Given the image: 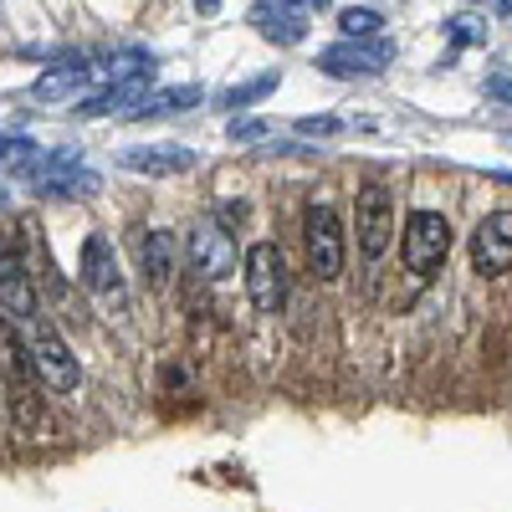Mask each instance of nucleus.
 I'll return each instance as SVG.
<instances>
[{"label":"nucleus","mask_w":512,"mask_h":512,"mask_svg":"<svg viewBox=\"0 0 512 512\" xmlns=\"http://www.w3.org/2000/svg\"><path fill=\"white\" fill-rule=\"evenodd\" d=\"M200 103H205L200 88H154V93L134 108V118H169V113H190V108H200Z\"/></svg>","instance_id":"a211bd4d"},{"label":"nucleus","mask_w":512,"mask_h":512,"mask_svg":"<svg viewBox=\"0 0 512 512\" xmlns=\"http://www.w3.org/2000/svg\"><path fill=\"white\" fill-rule=\"evenodd\" d=\"M487 93H492V98H507V103H512V77H492V82H487Z\"/></svg>","instance_id":"bb28decb"},{"label":"nucleus","mask_w":512,"mask_h":512,"mask_svg":"<svg viewBox=\"0 0 512 512\" xmlns=\"http://www.w3.org/2000/svg\"><path fill=\"white\" fill-rule=\"evenodd\" d=\"M195 11H200V16H216V11H221V0H195Z\"/></svg>","instance_id":"cd10ccee"},{"label":"nucleus","mask_w":512,"mask_h":512,"mask_svg":"<svg viewBox=\"0 0 512 512\" xmlns=\"http://www.w3.org/2000/svg\"><path fill=\"white\" fill-rule=\"evenodd\" d=\"M497 11H502V16H512V0H497Z\"/></svg>","instance_id":"c85d7f7f"},{"label":"nucleus","mask_w":512,"mask_h":512,"mask_svg":"<svg viewBox=\"0 0 512 512\" xmlns=\"http://www.w3.org/2000/svg\"><path fill=\"white\" fill-rule=\"evenodd\" d=\"M11 425L21 436H31L36 425H41V395H36V384H11Z\"/></svg>","instance_id":"aec40b11"},{"label":"nucleus","mask_w":512,"mask_h":512,"mask_svg":"<svg viewBox=\"0 0 512 512\" xmlns=\"http://www.w3.org/2000/svg\"><path fill=\"white\" fill-rule=\"evenodd\" d=\"M93 77H103V88L108 82H134V77H154V57L144 52V47H118V52H108L98 67H93Z\"/></svg>","instance_id":"f3484780"},{"label":"nucleus","mask_w":512,"mask_h":512,"mask_svg":"<svg viewBox=\"0 0 512 512\" xmlns=\"http://www.w3.org/2000/svg\"><path fill=\"white\" fill-rule=\"evenodd\" d=\"M338 31L354 36V41H364V36H379V31H384V16H379L374 6H349V11H338Z\"/></svg>","instance_id":"412c9836"},{"label":"nucleus","mask_w":512,"mask_h":512,"mask_svg":"<svg viewBox=\"0 0 512 512\" xmlns=\"http://www.w3.org/2000/svg\"><path fill=\"white\" fill-rule=\"evenodd\" d=\"M36 154H41V149H36L26 134H0V169H16V175H21Z\"/></svg>","instance_id":"4be33fe9"},{"label":"nucleus","mask_w":512,"mask_h":512,"mask_svg":"<svg viewBox=\"0 0 512 512\" xmlns=\"http://www.w3.org/2000/svg\"><path fill=\"white\" fill-rule=\"evenodd\" d=\"M216 216H221V226H241V221H246V205H241V200H236V205H221Z\"/></svg>","instance_id":"a878e982"},{"label":"nucleus","mask_w":512,"mask_h":512,"mask_svg":"<svg viewBox=\"0 0 512 512\" xmlns=\"http://www.w3.org/2000/svg\"><path fill=\"white\" fill-rule=\"evenodd\" d=\"M441 31L456 41V47H482V41H487V21L482 16H451Z\"/></svg>","instance_id":"5701e85b"},{"label":"nucleus","mask_w":512,"mask_h":512,"mask_svg":"<svg viewBox=\"0 0 512 512\" xmlns=\"http://www.w3.org/2000/svg\"><path fill=\"white\" fill-rule=\"evenodd\" d=\"M0 308H6L11 318H21V323H31L36 318V282H31V267L21 262V256L0 241Z\"/></svg>","instance_id":"9b49d317"},{"label":"nucleus","mask_w":512,"mask_h":512,"mask_svg":"<svg viewBox=\"0 0 512 512\" xmlns=\"http://www.w3.org/2000/svg\"><path fill=\"white\" fill-rule=\"evenodd\" d=\"M251 26L267 41H277V47H297L308 31V16L297 6H287V0H262V6H251Z\"/></svg>","instance_id":"4468645a"},{"label":"nucleus","mask_w":512,"mask_h":512,"mask_svg":"<svg viewBox=\"0 0 512 512\" xmlns=\"http://www.w3.org/2000/svg\"><path fill=\"white\" fill-rule=\"evenodd\" d=\"M246 297L256 313H282L292 297V277H287V256L272 241H256L246 251Z\"/></svg>","instance_id":"7ed1b4c3"},{"label":"nucleus","mask_w":512,"mask_h":512,"mask_svg":"<svg viewBox=\"0 0 512 512\" xmlns=\"http://www.w3.org/2000/svg\"><path fill=\"white\" fill-rule=\"evenodd\" d=\"M400 256H405L410 277L441 272L446 256H451V226H446V216H436V210H415V216L405 221V236H400Z\"/></svg>","instance_id":"39448f33"},{"label":"nucleus","mask_w":512,"mask_h":512,"mask_svg":"<svg viewBox=\"0 0 512 512\" xmlns=\"http://www.w3.org/2000/svg\"><path fill=\"white\" fill-rule=\"evenodd\" d=\"M77 277L88 287V297L108 313H128V282H123V267H118V251L103 231H93L82 241V256H77Z\"/></svg>","instance_id":"f257e3e1"},{"label":"nucleus","mask_w":512,"mask_h":512,"mask_svg":"<svg viewBox=\"0 0 512 512\" xmlns=\"http://www.w3.org/2000/svg\"><path fill=\"white\" fill-rule=\"evenodd\" d=\"M134 251H139V277L149 287H169V277H175V236L169 231H134Z\"/></svg>","instance_id":"2eb2a0df"},{"label":"nucleus","mask_w":512,"mask_h":512,"mask_svg":"<svg viewBox=\"0 0 512 512\" xmlns=\"http://www.w3.org/2000/svg\"><path fill=\"white\" fill-rule=\"evenodd\" d=\"M277 82H282L277 72H262V77H246V82H236V88H226V93H221V108H226V113H246L251 103H262V98H272V93H277Z\"/></svg>","instance_id":"6ab92c4d"},{"label":"nucleus","mask_w":512,"mask_h":512,"mask_svg":"<svg viewBox=\"0 0 512 512\" xmlns=\"http://www.w3.org/2000/svg\"><path fill=\"white\" fill-rule=\"evenodd\" d=\"M6 205H11V195H6V190H0V210H6Z\"/></svg>","instance_id":"c756f323"},{"label":"nucleus","mask_w":512,"mask_h":512,"mask_svg":"<svg viewBox=\"0 0 512 512\" xmlns=\"http://www.w3.org/2000/svg\"><path fill=\"white\" fill-rule=\"evenodd\" d=\"M26 328H31L26 338H31V359H36V379L47 384V390H57V395H72L77 384H82V364L72 359V349H67V338H62V333H57V328H52L47 318H41V313H36V318H31Z\"/></svg>","instance_id":"20e7f679"},{"label":"nucleus","mask_w":512,"mask_h":512,"mask_svg":"<svg viewBox=\"0 0 512 512\" xmlns=\"http://www.w3.org/2000/svg\"><path fill=\"white\" fill-rule=\"evenodd\" d=\"M226 139L231 144H262L267 139V123L262 118H231L226 123Z\"/></svg>","instance_id":"b1692460"},{"label":"nucleus","mask_w":512,"mask_h":512,"mask_svg":"<svg viewBox=\"0 0 512 512\" xmlns=\"http://www.w3.org/2000/svg\"><path fill=\"white\" fill-rule=\"evenodd\" d=\"M195 159L200 154L185 144H134L118 154V164L134 169V175H185V169H195Z\"/></svg>","instance_id":"f8f14e48"},{"label":"nucleus","mask_w":512,"mask_h":512,"mask_svg":"<svg viewBox=\"0 0 512 512\" xmlns=\"http://www.w3.org/2000/svg\"><path fill=\"white\" fill-rule=\"evenodd\" d=\"M303 246H308V267L318 282L344 277V226L328 200H308L303 210Z\"/></svg>","instance_id":"f03ea898"},{"label":"nucleus","mask_w":512,"mask_h":512,"mask_svg":"<svg viewBox=\"0 0 512 512\" xmlns=\"http://www.w3.org/2000/svg\"><path fill=\"white\" fill-rule=\"evenodd\" d=\"M472 6H477V0H472Z\"/></svg>","instance_id":"7c9ffc66"},{"label":"nucleus","mask_w":512,"mask_h":512,"mask_svg":"<svg viewBox=\"0 0 512 512\" xmlns=\"http://www.w3.org/2000/svg\"><path fill=\"white\" fill-rule=\"evenodd\" d=\"M185 256H190V272L200 282H221L236 272V241L221 221H200L190 236H185Z\"/></svg>","instance_id":"0eeeda50"},{"label":"nucleus","mask_w":512,"mask_h":512,"mask_svg":"<svg viewBox=\"0 0 512 512\" xmlns=\"http://www.w3.org/2000/svg\"><path fill=\"white\" fill-rule=\"evenodd\" d=\"M354 236H359V251L369 262H379L395 241V195L384 185H359L354 195Z\"/></svg>","instance_id":"423d86ee"},{"label":"nucleus","mask_w":512,"mask_h":512,"mask_svg":"<svg viewBox=\"0 0 512 512\" xmlns=\"http://www.w3.org/2000/svg\"><path fill=\"white\" fill-rule=\"evenodd\" d=\"M472 267L477 277H502L512 272V210H492L472 231Z\"/></svg>","instance_id":"1a4fd4ad"},{"label":"nucleus","mask_w":512,"mask_h":512,"mask_svg":"<svg viewBox=\"0 0 512 512\" xmlns=\"http://www.w3.org/2000/svg\"><path fill=\"white\" fill-rule=\"evenodd\" d=\"M0 374H6V384H31V379H36L31 338H21V333H16L11 313L0 318Z\"/></svg>","instance_id":"dca6fc26"},{"label":"nucleus","mask_w":512,"mask_h":512,"mask_svg":"<svg viewBox=\"0 0 512 512\" xmlns=\"http://www.w3.org/2000/svg\"><path fill=\"white\" fill-rule=\"evenodd\" d=\"M88 82H93V57L67 52V57H57L47 72L31 82V98L36 103H72L82 88H88Z\"/></svg>","instance_id":"9d476101"},{"label":"nucleus","mask_w":512,"mask_h":512,"mask_svg":"<svg viewBox=\"0 0 512 512\" xmlns=\"http://www.w3.org/2000/svg\"><path fill=\"white\" fill-rule=\"evenodd\" d=\"M338 128H344L338 118H303V123H297V134H308V139H333Z\"/></svg>","instance_id":"393cba45"},{"label":"nucleus","mask_w":512,"mask_h":512,"mask_svg":"<svg viewBox=\"0 0 512 512\" xmlns=\"http://www.w3.org/2000/svg\"><path fill=\"white\" fill-rule=\"evenodd\" d=\"M154 88H149V77H134V82H108L103 93H93V98H82L77 103V118H134V108L149 98Z\"/></svg>","instance_id":"ddd939ff"},{"label":"nucleus","mask_w":512,"mask_h":512,"mask_svg":"<svg viewBox=\"0 0 512 512\" xmlns=\"http://www.w3.org/2000/svg\"><path fill=\"white\" fill-rule=\"evenodd\" d=\"M390 57H395V47L384 36H364V41L344 36L338 47H328L318 57V72H328V77H374V72L390 67Z\"/></svg>","instance_id":"6e6552de"}]
</instances>
